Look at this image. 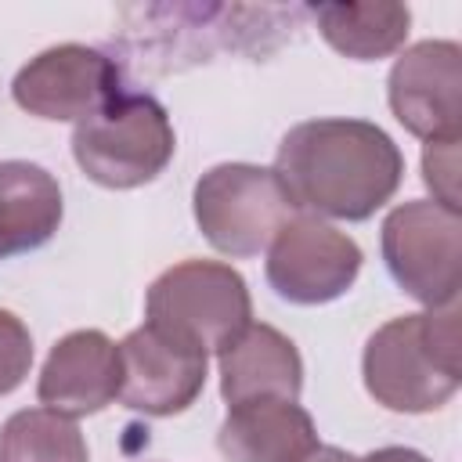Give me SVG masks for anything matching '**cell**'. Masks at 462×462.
I'll list each match as a JSON object with an SVG mask.
<instances>
[{"label":"cell","mask_w":462,"mask_h":462,"mask_svg":"<svg viewBox=\"0 0 462 462\" xmlns=\"http://www.w3.org/2000/svg\"><path fill=\"white\" fill-rule=\"evenodd\" d=\"M274 173L310 217L368 220L397 195L404 155L383 126L332 116L296 123L278 144Z\"/></svg>","instance_id":"1"},{"label":"cell","mask_w":462,"mask_h":462,"mask_svg":"<svg viewBox=\"0 0 462 462\" xmlns=\"http://www.w3.org/2000/svg\"><path fill=\"white\" fill-rule=\"evenodd\" d=\"M458 350V303L390 318L365 343V390L386 411H437L462 383Z\"/></svg>","instance_id":"2"},{"label":"cell","mask_w":462,"mask_h":462,"mask_svg":"<svg viewBox=\"0 0 462 462\" xmlns=\"http://www.w3.org/2000/svg\"><path fill=\"white\" fill-rule=\"evenodd\" d=\"M177 152L166 108L152 94L123 90L72 130L76 166L101 188L126 191L155 180Z\"/></svg>","instance_id":"3"},{"label":"cell","mask_w":462,"mask_h":462,"mask_svg":"<svg viewBox=\"0 0 462 462\" xmlns=\"http://www.w3.org/2000/svg\"><path fill=\"white\" fill-rule=\"evenodd\" d=\"M249 321L253 300L245 278L224 260H180L144 296V325L202 354H220Z\"/></svg>","instance_id":"4"},{"label":"cell","mask_w":462,"mask_h":462,"mask_svg":"<svg viewBox=\"0 0 462 462\" xmlns=\"http://www.w3.org/2000/svg\"><path fill=\"white\" fill-rule=\"evenodd\" d=\"M191 209L202 238L235 260L267 253L274 235L300 217V206L274 166L253 162H220L206 170L195 180Z\"/></svg>","instance_id":"5"},{"label":"cell","mask_w":462,"mask_h":462,"mask_svg":"<svg viewBox=\"0 0 462 462\" xmlns=\"http://www.w3.org/2000/svg\"><path fill=\"white\" fill-rule=\"evenodd\" d=\"M383 260L390 278L422 307L458 303L462 213L433 199H411L383 220Z\"/></svg>","instance_id":"6"},{"label":"cell","mask_w":462,"mask_h":462,"mask_svg":"<svg viewBox=\"0 0 462 462\" xmlns=\"http://www.w3.org/2000/svg\"><path fill=\"white\" fill-rule=\"evenodd\" d=\"M361 245L321 217H292L267 245V285L296 307L339 300L361 274Z\"/></svg>","instance_id":"7"},{"label":"cell","mask_w":462,"mask_h":462,"mask_svg":"<svg viewBox=\"0 0 462 462\" xmlns=\"http://www.w3.org/2000/svg\"><path fill=\"white\" fill-rule=\"evenodd\" d=\"M123 94V76L116 58L87 43H58L29 58L14 83L11 97L22 112L51 123L87 119Z\"/></svg>","instance_id":"8"},{"label":"cell","mask_w":462,"mask_h":462,"mask_svg":"<svg viewBox=\"0 0 462 462\" xmlns=\"http://www.w3.org/2000/svg\"><path fill=\"white\" fill-rule=\"evenodd\" d=\"M393 119L426 144L462 134V47L455 40H422L408 47L386 79Z\"/></svg>","instance_id":"9"},{"label":"cell","mask_w":462,"mask_h":462,"mask_svg":"<svg viewBox=\"0 0 462 462\" xmlns=\"http://www.w3.org/2000/svg\"><path fill=\"white\" fill-rule=\"evenodd\" d=\"M119 397L130 411L141 415H180L188 411L206 386V354L141 325L119 343Z\"/></svg>","instance_id":"10"},{"label":"cell","mask_w":462,"mask_h":462,"mask_svg":"<svg viewBox=\"0 0 462 462\" xmlns=\"http://www.w3.org/2000/svg\"><path fill=\"white\" fill-rule=\"evenodd\" d=\"M119 343H112L101 328H76L51 346L36 397L58 415L83 419L119 397Z\"/></svg>","instance_id":"11"},{"label":"cell","mask_w":462,"mask_h":462,"mask_svg":"<svg viewBox=\"0 0 462 462\" xmlns=\"http://www.w3.org/2000/svg\"><path fill=\"white\" fill-rule=\"evenodd\" d=\"M220 393L231 404L282 397L296 401L303 390V361L296 343L274 325L249 321L220 354Z\"/></svg>","instance_id":"12"},{"label":"cell","mask_w":462,"mask_h":462,"mask_svg":"<svg viewBox=\"0 0 462 462\" xmlns=\"http://www.w3.org/2000/svg\"><path fill=\"white\" fill-rule=\"evenodd\" d=\"M217 448L227 462H303L318 448V426L296 401L260 397L227 408Z\"/></svg>","instance_id":"13"},{"label":"cell","mask_w":462,"mask_h":462,"mask_svg":"<svg viewBox=\"0 0 462 462\" xmlns=\"http://www.w3.org/2000/svg\"><path fill=\"white\" fill-rule=\"evenodd\" d=\"M61 217V184L51 170L25 159L0 162V260L47 245Z\"/></svg>","instance_id":"14"},{"label":"cell","mask_w":462,"mask_h":462,"mask_svg":"<svg viewBox=\"0 0 462 462\" xmlns=\"http://www.w3.org/2000/svg\"><path fill=\"white\" fill-rule=\"evenodd\" d=\"M318 32L354 61H379L404 47L411 11L404 4H310Z\"/></svg>","instance_id":"15"},{"label":"cell","mask_w":462,"mask_h":462,"mask_svg":"<svg viewBox=\"0 0 462 462\" xmlns=\"http://www.w3.org/2000/svg\"><path fill=\"white\" fill-rule=\"evenodd\" d=\"M0 462H90V451L76 419L22 408L0 426Z\"/></svg>","instance_id":"16"},{"label":"cell","mask_w":462,"mask_h":462,"mask_svg":"<svg viewBox=\"0 0 462 462\" xmlns=\"http://www.w3.org/2000/svg\"><path fill=\"white\" fill-rule=\"evenodd\" d=\"M32 368V336L22 318L0 310V397L14 393Z\"/></svg>","instance_id":"17"},{"label":"cell","mask_w":462,"mask_h":462,"mask_svg":"<svg viewBox=\"0 0 462 462\" xmlns=\"http://www.w3.org/2000/svg\"><path fill=\"white\" fill-rule=\"evenodd\" d=\"M422 180L433 191V202L458 209V141L426 144L422 152Z\"/></svg>","instance_id":"18"},{"label":"cell","mask_w":462,"mask_h":462,"mask_svg":"<svg viewBox=\"0 0 462 462\" xmlns=\"http://www.w3.org/2000/svg\"><path fill=\"white\" fill-rule=\"evenodd\" d=\"M357 462H430V458L415 448H375Z\"/></svg>","instance_id":"19"},{"label":"cell","mask_w":462,"mask_h":462,"mask_svg":"<svg viewBox=\"0 0 462 462\" xmlns=\"http://www.w3.org/2000/svg\"><path fill=\"white\" fill-rule=\"evenodd\" d=\"M303 462H357L350 451H343V448H328V444H318Z\"/></svg>","instance_id":"20"}]
</instances>
